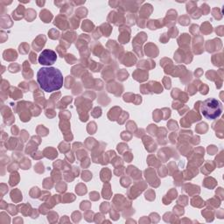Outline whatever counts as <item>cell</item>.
Instances as JSON below:
<instances>
[{
	"label": "cell",
	"mask_w": 224,
	"mask_h": 224,
	"mask_svg": "<svg viewBox=\"0 0 224 224\" xmlns=\"http://www.w3.org/2000/svg\"><path fill=\"white\" fill-rule=\"evenodd\" d=\"M37 81L42 90L48 93L59 90L63 85L61 72L55 68H42L37 73Z\"/></svg>",
	"instance_id": "6da1fadb"
},
{
	"label": "cell",
	"mask_w": 224,
	"mask_h": 224,
	"mask_svg": "<svg viewBox=\"0 0 224 224\" xmlns=\"http://www.w3.org/2000/svg\"><path fill=\"white\" fill-rule=\"evenodd\" d=\"M200 111L207 119H216L222 112V104L214 98H209L200 102Z\"/></svg>",
	"instance_id": "7a4b0ae2"
},
{
	"label": "cell",
	"mask_w": 224,
	"mask_h": 224,
	"mask_svg": "<svg viewBox=\"0 0 224 224\" xmlns=\"http://www.w3.org/2000/svg\"><path fill=\"white\" fill-rule=\"evenodd\" d=\"M57 60V54L54 51L50 49H45L42 51L41 55L39 57V64L44 66H49L54 64Z\"/></svg>",
	"instance_id": "3957f363"
},
{
	"label": "cell",
	"mask_w": 224,
	"mask_h": 224,
	"mask_svg": "<svg viewBox=\"0 0 224 224\" xmlns=\"http://www.w3.org/2000/svg\"><path fill=\"white\" fill-rule=\"evenodd\" d=\"M93 26H94V25L92 24L89 20H86L83 22V24H82V29L85 31H88V32L91 31L92 30L91 27H93Z\"/></svg>",
	"instance_id": "277c9868"
},
{
	"label": "cell",
	"mask_w": 224,
	"mask_h": 224,
	"mask_svg": "<svg viewBox=\"0 0 224 224\" xmlns=\"http://www.w3.org/2000/svg\"><path fill=\"white\" fill-rule=\"evenodd\" d=\"M41 19L44 20L45 23H48V22H50L51 19H52V14H51V12H48L47 15H45V13L43 12V11H41Z\"/></svg>",
	"instance_id": "5b68a950"
},
{
	"label": "cell",
	"mask_w": 224,
	"mask_h": 224,
	"mask_svg": "<svg viewBox=\"0 0 224 224\" xmlns=\"http://www.w3.org/2000/svg\"><path fill=\"white\" fill-rule=\"evenodd\" d=\"M201 27H204V30H201L202 33H209L212 32V26L211 25L209 24V23H205V24H202Z\"/></svg>",
	"instance_id": "8992f818"
},
{
	"label": "cell",
	"mask_w": 224,
	"mask_h": 224,
	"mask_svg": "<svg viewBox=\"0 0 224 224\" xmlns=\"http://www.w3.org/2000/svg\"><path fill=\"white\" fill-rule=\"evenodd\" d=\"M215 32H216V33L218 34V35L223 36V26H219V27H217L216 30H215Z\"/></svg>",
	"instance_id": "52a82bcc"
},
{
	"label": "cell",
	"mask_w": 224,
	"mask_h": 224,
	"mask_svg": "<svg viewBox=\"0 0 224 224\" xmlns=\"http://www.w3.org/2000/svg\"><path fill=\"white\" fill-rule=\"evenodd\" d=\"M215 151H216V148H215V146H209L208 147V153L210 155H214L215 153Z\"/></svg>",
	"instance_id": "ba28073f"
},
{
	"label": "cell",
	"mask_w": 224,
	"mask_h": 224,
	"mask_svg": "<svg viewBox=\"0 0 224 224\" xmlns=\"http://www.w3.org/2000/svg\"><path fill=\"white\" fill-rule=\"evenodd\" d=\"M202 125H203V123H200V124L197 125V130H199V129H202ZM204 128H205V130H204V131H200V132H201V133H204L207 130H208V129H207V128H208V127H207V124L204 125Z\"/></svg>",
	"instance_id": "9c48e42d"
}]
</instances>
